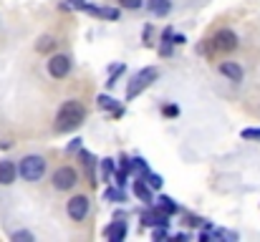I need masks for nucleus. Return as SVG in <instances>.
Returning <instances> with one entry per match:
<instances>
[{"instance_id": "obj_22", "label": "nucleus", "mask_w": 260, "mask_h": 242, "mask_svg": "<svg viewBox=\"0 0 260 242\" xmlns=\"http://www.w3.org/2000/svg\"><path fill=\"white\" fill-rule=\"evenodd\" d=\"M111 171H114V161H111V159H104V179H106V182L111 179Z\"/></svg>"}, {"instance_id": "obj_20", "label": "nucleus", "mask_w": 260, "mask_h": 242, "mask_svg": "<svg viewBox=\"0 0 260 242\" xmlns=\"http://www.w3.org/2000/svg\"><path fill=\"white\" fill-rule=\"evenodd\" d=\"M147 182H149L152 189H159V187H162V177H159V174H149V171H147Z\"/></svg>"}, {"instance_id": "obj_12", "label": "nucleus", "mask_w": 260, "mask_h": 242, "mask_svg": "<svg viewBox=\"0 0 260 242\" xmlns=\"http://www.w3.org/2000/svg\"><path fill=\"white\" fill-rule=\"evenodd\" d=\"M104 235H106L111 242H121L124 237H126V225L119 220V222H114L111 227H106V232H104Z\"/></svg>"}, {"instance_id": "obj_9", "label": "nucleus", "mask_w": 260, "mask_h": 242, "mask_svg": "<svg viewBox=\"0 0 260 242\" xmlns=\"http://www.w3.org/2000/svg\"><path fill=\"white\" fill-rule=\"evenodd\" d=\"M84 10H88L91 15H96V18H106V20H119L121 18V10L119 8H96V5H84Z\"/></svg>"}, {"instance_id": "obj_7", "label": "nucleus", "mask_w": 260, "mask_h": 242, "mask_svg": "<svg viewBox=\"0 0 260 242\" xmlns=\"http://www.w3.org/2000/svg\"><path fill=\"white\" fill-rule=\"evenodd\" d=\"M212 46H215V51L230 53V51H235V48H238V36H235L230 28H222V30H217V33H215Z\"/></svg>"}, {"instance_id": "obj_11", "label": "nucleus", "mask_w": 260, "mask_h": 242, "mask_svg": "<svg viewBox=\"0 0 260 242\" xmlns=\"http://www.w3.org/2000/svg\"><path fill=\"white\" fill-rule=\"evenodd\" d=\"M220 74L228 76L230 81H243V68H240L235 61H225V63H220Z\"/></svg>"}, {"instance_id": "obj_16", "label": "nucleus", "mask_w": 260, "mask_h": 242, "mask_svg": "<svg viewBox=\"0 0 260 242\" xmlns=\"http://www.w3.org/2000/svg\"><path fill=\"white\" fill-rule=\"evenodd\" d=\"M157 210H159V212H165V215H174L179 207L174 204L170 197H159V199H157Z\"/></svg>"}, {"instance_id": "obj_5", "label": "nucleus", "mask_w": 260, "mask_h": 242, "mask_svg": "<svg viewBox=\"0 0 260 242\" xmlns=\"http://www.w3.org/2000/svg\"><path fill=\"white\" fill-rule=\"evenodd\" d=\"M88 197L84 194H76V197H71L69 202H66V212H69V217L74 220V222H84L88 215Z\"/></svg>"}, {"instance_id": "obj_19", "label": "nucleus", "mask_w": 260, "mask_h": 242, "mask_svg": "<svg viewBox=\"0 0 260 242\" xmlns=\"http://www.w3.org/2000/svg\"><path fill=\"white\" fill-rule=\"evenodd\" d=\"M10 240H15V242H33L36 237H33L30 232H13V235H10Z\"/></svg>"}, {"instance_id": "obj_28", "label": "nucleus", "mask_w": 260, "mask_h": 242, "mask_svg": "<svg viewBox=\"0 0 260 242\" xmlns=\"http://www.w3.org/2000/svg\"><path fill=\"white\" fill-rule=\"evenodd\" d=\"M79 142H81V139H76V142H74V144H71V147H69V152H76V149H79V147H81V144H79Z\"/></svg>"}, {"instance_id": "obj_8", "label": "nucleus", "mask_w": 260, "mask_h": 242, "mask_svg": "<svg viewBox=\"0 0 260 242\" xmlns=\"http://www.w3.org/2000/svg\"><path fill=\"white\" fill-rule=\"evenodd\" d=\"M15 177H18V166H15L10 159L0 161V184H3V187H8V184H13V182H15Z\"/></svg>"}, {"instance_id": "obj_18", "label": "nucleus", "mask_w": 260, "mask_h": 242, "mask_svg": "<svg viewBox=\"0 0 260 242\" xmlns=\"http://www.w3.org/2000/svg\"><path fill=\"white\" fill-rule=\"evenodd\" d=\"M119 5L126 8V10H139L144 5V0H119Z\"/></svg>"}, {"instance_id": "obj_1", "label": "nucleus", "mask_w": 260, "mask_h": 242, "mask_svg": "<svg viewBox=\"0 0 260 242\" xmlns=\"http://www.w3.org/2000/svg\"><path fill=\"white\" fill-rule=\"evenodd\" d=\"M84 119H86V109H84L79 101H66V103L58 109V114H56V131H58V134L74 131Z\"/></svg>"}, {"instance_id": "obj_14", "label": "nucleus", "mask_w": 260, "mask_h": 242, "mask_svg": "<svg viewBox=\"0 0 260 242\" xmlns=\"http://www.w3.org/2000/svg\"><path fill=\"white\" fill-rule=\"evenodd\" d=\"M134 194H137L139 199H144V202H152V192H149V187L144 184V179H134Z\"/></svg>"}, {"instance_id": "obj_25", "label": "nucleus", "mask_w": 260, "mask_h": 242, "mask_svg": "<svg viewBox=\"0 0 260 242\" xmlns=\"http://www.w3.org/2000/svg\"><path fill=\"white\" fill-rule=\"evenodd\" d=\"M184 41H187V38H184L182 33H177V36H172V43H174V46H182Z\"/></svg>"}, {"instance_id": "obj_4", "label": "nucleus", "mask_w": 260, "mask_h": 242, "mask_svg": "<svg viewBox=\"0 0 260 242\" xmlns=\"http://www.w3.org/2000/svg\"><path fill=\"white\" fill-rule=\"evenodd\" d=\"M76 182H79V171L74 166H58L51 177V184L56 192H69L76 187Z\"/></svg>"}, {"instance_id": "obj_3", "label": "nucleus", "mask_w": 260, "mask_h": 242, "mask_svg": "<svg viewBox=\"0 0 260 242\" xmlns=\"http://www.w3.org/2000/svg\"><path fill=\"white\" fill-rule=\"evenodd\" d=\"M157 76H159V71L154 68V66H147V68H142L134 79L129 81V86H126V98L132 101L134 96H139L147 86H152L154 81H157Z\"/></svg>"}, {"instance_id": "obj_24", "label": "nucleus", "mask_w": 260, "mask_h": 242, "mask_svg": "<svg viewBox=\"0 0 260 242\" xmlns=\"http://www.w3.org/2000/svg\"><path fill=\"white\" fill-rule=\"evenodd\" d=\"M106 199H119V202H121L124 194H121V189H109V192H106Z\"/></svg>"}, {"instance_id": "obj_15", "label": "nucleus", "mask_w": 260, "mask_h": 242, "mask_svg": "<svg viewBox=\"0 0 260 242\" xmlns=\"http://www.w3.org/2000/svg\"><path fill=\"white\" fill-rule=\"evenodd\" d=\"M96 101H99L101 109H109V111H114V116H121V109L116 106V101H114L111 96H99Z\"/></svg>"}, {"instance_id": "obj_17", "label": "nucleus", "mask_w": 260, "mask_h": 242, "mask_svg": "<svg viewBox=\"0 0 260 242\" xmlns=\"http://www.w3.org/2000/svg\"><path fill=\"white\" fill-rule=\"evenodd\" d=\"M172 28H167V30H165V33H162V48H159V53H162V56H170V53H172Z\"/></svg>"}, {"instance_id": "obj_6", "label": "nucleus", "mask_w": 260, "mask_h": 242, "mask_svg": "<svg viewBox=\"0 0 260 242\" xmlns=\"http://www.w3.org/2000/svg\"><path fill=\"white\" fill-rule=\"evenodd\" d=\"M48 74H51L53 79H66V76L71 74V58L63 56V53H53V56L48 58Z\"/></svg>"}, {"instance_id": "obj_13", "label": "nucleus", "mask_w": 260, "mask_h": 242, "mask_svg": "<svg viewBox=\"0 0 260 242\" xmlns=\"http://www.w3.org/2000/svg\"><path fill=\"white\" fill-rule=\"evenodd\" d=\"M53 48H56V38H53V36H41L38 43H36V51H38V53H48V51H53Z\"/></svg>"}, {"instance_id": "obj_27", "label": "nucleus", "mask_w": 260, "mask_h": 242, "mask_svg": "<svg viewBox=\"0 0 260 242\" xmlns=\"http://www.w3.org/2000/svg\"><path fill=\"white\" fill-rule=\"evenodd\" d=\"M69 5H71V8H84L86 0H69Z\"/></svg>"}, {"instance_id": "obj_26", "label": "nucleus", "mask_w": 260, "mask_h": 242, "mask_svg": "<svg viewBox=\"0 0 260 242\" xmlns=\"http://www.w3.org/2000/svg\"><path fill=\"white\" fill-rule=\"evenodd\" d=\"M167 237V232H165V227H159V230H154V240H165Z\"/></svg>"}, {"instance_id": "obj_21", "label": "nucleus", "mask_w": 260, "mask_h": 242, "mask_svg": "<svg viewBox=\"0 0 260 242\" xmlns=\"http://www.w3.org/2000/svg\"><path fill=\"white\" fill-rule=\"evenodd\" d=\"M162 114H165L167 119H172V116H179V106H174V103H167V106L162 109Z\"/></svg>"}, {"instance_id": "obj_23", "label": "nucleus", "mask_w": 260, "mask_h": 242, "mask_svg": "<svg viewBox=\"0 0 260 242\" xmlns=\"http://www.w3.org/2000/svg\"><path fill=\"white\" fill-rule=\"evenodd\" d=\"M243 139H258L260 142V129H245L243 131Z\"/></svg>"}, {"instance_id": "obj_2", "label": "nucleus", "mask_w": 260, "mask_h": 242, "mask_svg": "<svg viewBox=\"0 0 260 242\" xmlns=\"http://www.w3.org/2000/svg\"><path fill=\"white\" fill-rule=\"evenodd\" d=\"M18 174L25 179V182H38L43 174H46V159L41 154H28L23 157L18 164Z\"/></svg>"}, {"instance_id": "obj_10", "label": "nucleus", "mask_w": 260, "mask_h": 242, "mask_svg": "<svg viewBox=\"0 0 260 242\" xmlns=\"http://www.w3.org/2000/svg\"><path fill=\"white\" fill-rule=\"evenodd\" d=\"M147 10L157 18H165L172 10V0H147Z\"/></svg>"}]
</instances>
